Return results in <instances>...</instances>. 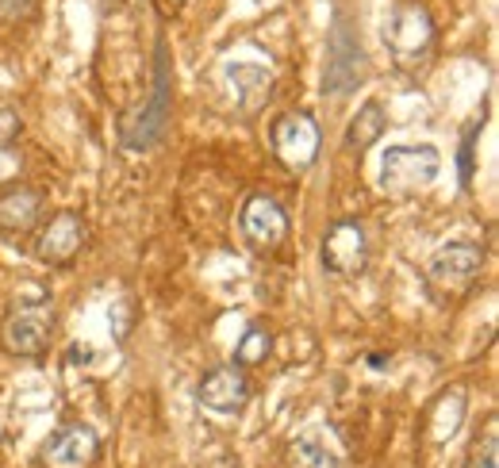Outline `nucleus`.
<instances>
[{
	"instance_id": "obj_13",
	"label": "nucleus",
	"mask_w": 499,
	"mask_h": 468,
	"mask_svg": "<svg viewBox=\"0 0 499 468\" xmlns=\"http://www.w3.org/2000/svg\"><path fill=\"white\" fill-rule=\"evenodd\" d=\"M46 196L31 184H12L8 192H0V230L8 234H27L35 223L42 219Z\"/></svg>"
},
{
	"instance_id": "obj_8",
	"label": "nucleus",
	"mask_w": 499,
	"mask_h": 468,
	"mask_svg": "<svg viewBox=\"0 0 499 468\" xmlns=\"http://www.w3.org/2000/svg\"><path fill=\"white\" fill-rule=\"evenodd\" d=\"M369 261V246H365V230L353 219H338L323 239V265L334 277H358Z\"/></svg>"
},
{
	"instance_id": "obj_1",
	"label": "nucleus",
	"mask_w": 499,
	"mask_h": 468,
	"mask_svg": "<svg viewBox=\"0 0 499 468\" xmlns=\"http://www.w3.org/2000/svg\"><path fill=\"white\" fill-rule=\"evenodd\" d=\"M441 169V154L434 146H392L380 162V189L392 196H411L434 184Z\"/></svg>"
},
{
	"instance_id": "obj_17",
	"label": "nucleus",
	"mask_w": 499,
	"mask_h": 468,
	"mask_svg": "<svg viewBox=\"0 0 499 468\" xmlns=\"http://www.w3.org/2000/svg\"><path fill=\"white\" fill-rule=\"evenodd\" d=\"M465 468H499V434H496V419L488 422V434L473 442Z\"/></svg>"
},
{
	"instance_id": "obj_6",
	"label": "nucleus",
	"mask_w": 499,
	"mask_h": 468,
	"mask_svg": "<svg viewBox=\"0 0 499 468\" xmlns=\"http://www.w3.org/2000/svg\"><path fill=\"white\" fill-rule=\"evenodd\" d=\"M369 66H365V50L358 46V39L346 31V24H334L331 31V50H326V89L334 96H346L349 89H358L365 81Z\"/></svg>"
},
{
	"instance_id": "obj_9",
	"label": "nucleus",
	"mask_w": 499,
	"mask_h": 468,
	"mask_svg": "<svg viewBox=\"0 0 499 468\" xmlns=\"http://www.w3.org/2000/svg\"><path fill=\"white\" fill-rule=\"evenodd\" d=\"M81 246H85V219L77 211H58L54 219L46 223V230L39 234L35 254H39V261L66 265Z\"/></svg>"
},
{
	"instance_id": "obj_7",
	"label": "nucleus",
	"mask_w": 499,
	"mask_h": 468,
	"mask_svg": "<svg viewBox=\"0 0 499 468\" xmlns=\"http://www.w3.org/2000/svg\"><path fill=\"white\" fill-rule=\"evenodd\" d=\"M166 123H169V66H166V42H158V89H154V100L134 119L123 123V146L142 150L150 142H158Z\"/></svg>"
},
{
	"instance_id": "obj_12",
	"label": "nucleus",
	"mask_w": 499,
	"mask_h": 468,
	"mask_svg": "<svg viewBox=\"0 0 499 468\" xmlns=\"http://www.w3.org/2000/svg\"><path fill=\"white\" fill-rule=\"evenodd\" d=\"M288 460H292V468H342L346 449L331 434V426H311L308 434H299L292 442Z\"/></svg>"
},
{
	"instance_id": "obj_16",
	"label": "nucleus",
	"mask_w": 499,
	"mask_h": 468,
	"mask_svg": "<svg viewBox=\"0 0 499 468\" xmlns=\"http://www.w3.org/2000/svg\"><path fill=\"white\" fill-rule=\"evenodd\" d=\"M269 330H261V327H250L246 334H242V342H238V349H234V361L238 365H258V361H265L269 357Z\"/></svg>"
},
{
	"instance_id": "obj_5",
	"label": "nucleus",
	"mask_w": 499,
	"mask_h": 468,
	"mask_svg": "<svg viewBox=\"0 0 499 468\" xmlns=\"http://www.w3.org/2000/svg\"><path fill=\"white\" fill-rule=\"evenodd\" d=\"M273 150L288 169H308L319 157V127L308 112H288L273 123Z\"/></svg>"
},
{
	"instance_id": "obj_10",
	"label": "nucleus",
	"mask_w": 499,
	"mask_h": 468,
	"mask_svg": "<svg viewBox=\"0 0 499 468\" xmlns=\"http://www.w3.org/2000/svg\"><path fill=\"white\" fill-rule=\"evenodd\" d=\"M96 449H100L96 434L77 422V426H62L50 437L46 449H42V460L50 468H89L96 460Z\"/></svg>"
},
{
	"instance_id": "obj_4",
	"label": "nucleus",
	"mask_w": 499,
	"mask_h": 468,
	"mask_svg": "<svg viewBox=\"0 0 499 468\" xmlns=\"http://www.w3.org/2000/svg\"><path fill=\"white\" fill-rule=\"evenodd\" d=\"M238 227H242L246 242L258 250V254L261 250H277L284 239H288V215H284V207L277 204L273 196H265V192H254V196L242 204Z\"/></svg>"
},
{
	"instance_id": "obj_3",
	"label": "nucleus",
	"mask_w": 499,
	"mask_h": 468,
	"mask_svg": "<svg viewBox=\"0 0 499 468\" xmlns=\"http://www.w3.org/2000/svg\"><path fill=\"white\" fill-rule=\"evenodd\" d=\"M50 327H54V315L46 296H39L35 304H16V311L4 319V349L19 357H39L50 342Z\"/></svg>"
},
{
	"instance_id": "obj_18",
	"label": "nucleus",
	"mask_w": 499,
	"mask_h": 468,
	"mask_svg": "<svg viewBox=\"0 0 499 468\" xmlns=\"http://www.w3.org/2000/svg\"><path fill=\"white\" fill-rule=\"evenodd\" d=\"M35 12V0H0V24H16Z\"/></svg>"
},
{
	"instance_id": "obj_2",
	"label": "nucleus",
	"mask_w": 499,
	"mask_h": 468,
	"mask_svg": "<svg viewBox=\"0 0 499 468\" xmlns=\"http://www.w3.org/2000/svg\"><path fill=\"white\" fill-rule=\"evenodd\" d=\"M480 265H484L480 246H473V242H446V246L430 257V265H426V280H430V288L441 292V296H461L476 280Z\"/></svg>"
},
{
	"instance_id": "obj_11",
	"label": "nucleus",
	"mask_w": 499,
	"mask_h": 468,
	"mask_svg": "<svg viewBox=\"0 0 499 468\" xmlns=\"http://www.w3.org/2000/svg\"><path fill=\"white\" fill-rule=\"evenodd\" d=\"M430 35H434V27H430V16H426L423 8H403L396 16V24L384 31V42L396 50V58L403 66H411V62L430 46Z\"/></svg>"
},
{
	"instance_id": "obj_19",
	"label": "nucleus",
	"mask_w": 499,
	"mask_h": 468,
	"mask_svg": "<svg viewBox=\"0 0 499 468\" xmlns=\"http://www.w3.org/2000/svg\"><path fill=\"white\" fill-rule=\"evenodd\" d=\"M476 135H480V123L465 135V146H461V184H469V177H473V142H476Z\"/></svg>"
},
{
	"instance_id": "obj_14",
	"label": "nucleus",
	"mask_w": 499,
	"mask_h": 468,
	"mask_svg": "<svg viewBox=\"0 0 499 468\" xmlns=\"http://www.w3.org/2000/svg\"><path fill=\"white\" fill-rule=\"evenodd\" d=\"M246 399H250V384H246V376H242L238 369H216V372L204 376V384H200V403L211 407V411H219V415L238 411Z\"/></svg>"
},
{
	"instance_id": "obj_15",
	"label": "nucleus",
	"mask_w": 499,
	"mask_h": 468,
	"mask_svg": "<svg viewBox=\"0 0 499 468\" xmlns=\"http://www.w3.org/2000/svg\"><path fill=\"white\" fill-rule=\"evenodd\" d=\"M384 123H388V119H384V107L376 104V100H365V104L358 107V115L349 119L346 146L358 150V154H361V150H369V146H373V142L384 135Z\"/></svg>"
}]
</instances>
